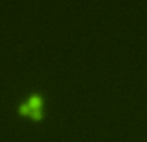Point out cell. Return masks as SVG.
Segmentation results:
<instances>
[{
	"label": "cell",
	"mask_w": 147,
	"mask_h": 142,
	"mask_svg": "<svg viewBox=\"0 0 147 142\" xmlns=\"http://www.w3.org/2000/svg\"><path fill=\"white\" fill-rule=\"evenodd\" d=\"M44 99L39 93H32L27 97V99L21 102L17 106V112L20 115H26L30 116L34 120H41L44 116L43 111Z\"/></svg>",
	"instance_id": "1"
}]
</instances>
